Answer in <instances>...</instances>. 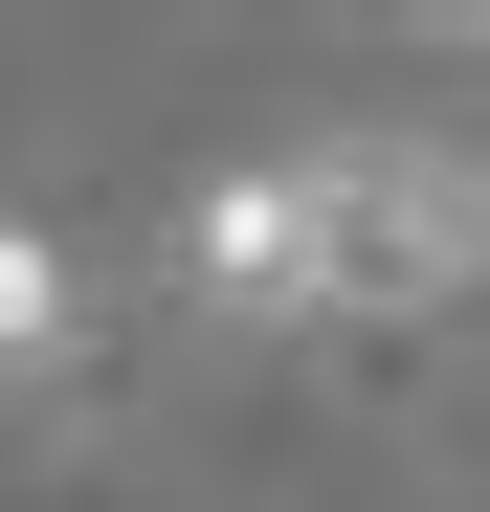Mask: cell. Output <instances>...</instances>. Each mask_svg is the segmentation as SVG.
<instances>
[{"instance_id": "obj_1", "label": "cell", "mask_w": 490, "mask_h": 512, "mask_svg": "<svg viewBox=\"0 0 490 512\" xmlns=\"http://www.w3.org/2000/svg\"><path fill=\"white\" fill-rule=\"evenodd\" d=\"M312 156H335V268H357V312L490 290V134H312Z\"/></svg>"}, {"instance_id": "obj_2", "label": "cell", "mask_w": 490, "mask_h": 512, "mask_svg": "<svg viewBox=\"0 0 490 512\" xmlns=\"http://www.w3.org/2000/svg\"><path fill=\"white\" fill-rule=\"evenodd\" d=\"M179 268H201V312H268V334L357 312V268H335V156H223V179L179 201Z\"/></svg>"}, {"instance_id": "obj_3", "label": "cell", "mask_w": 490, "mask_h": 512, "mask_svg": "<svg viewBox=\"0 0 490 512\" xmlns=\"http://www.w3.org/2000/svg\"><path fill=\"white\" fill-rule=\"evenodd\" d=\"M67 334H90V268H67L45 223H0V379H45Z\"/></svg>"}]
</instances>
